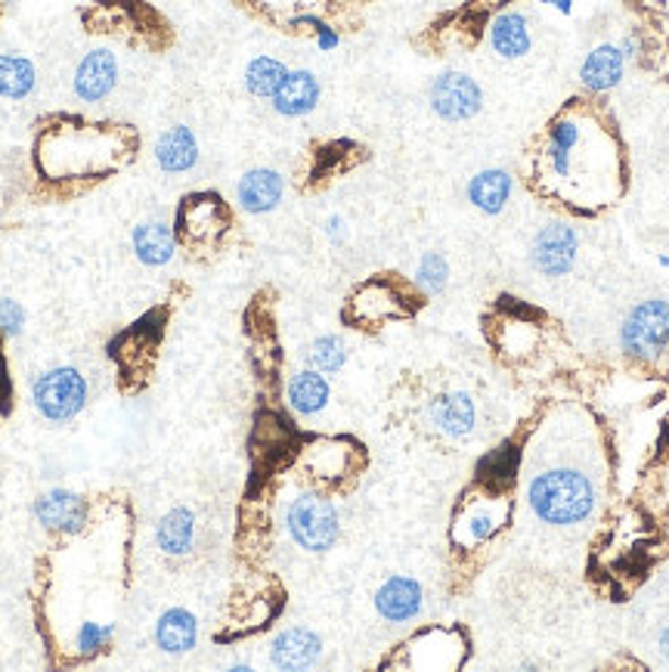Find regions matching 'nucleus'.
<instances>
[{
  "instance_id": "nucleus-28",
  "label": "nucleus",
  "mask_w": 669,
  "mask_h": 672,
  "mask_svg": "<svg viewBox=\"0 0 669 672\" xmlns=\"http://www.w3.org/2000/svg\"><path fill=\"white\" fill-rule=\"evenodd\" d=\"M499 527V514L492 509H474L469 517H465V530H469V542H481L487 536L496 534Z\"/></svg>"
},
{
  "instance_id": "nucleus-23",
  "label": "nucleus",
  "mask_w": 669,
  "mask_h": 672,
  "mask_svg": "<svg viewBox=\"0 0 669 672\" xmlns=\"http://www.w3.org/2000/svg\"><path fill=\"white\" fill-rule=\"evenodd\" d=\"M285 75H289V69L279 60H273V57H257V60L248 62V69H245V87H248V94H255V97L270 99L276 90H279V84L285 81Z\"/></svg>"
},
{
  "instance_id": "nucleus-3",
  "label": "nucleus",
  "mask_w": 669,
  "mask_h": 672,
  "mask_svg": "<svg viewBox=\"0 0 669 672\" xmlns=\"http://www.w3.org/2000/svg\"><path fill=\"white\" fill-rule=\"evenodd\" d=\"M289 534L301 549L307 552H326L338 539V512L334 505L319 493H301L289 505Z\"/></svg>"
},
{
  "instance_id": "nucleus-16",
  "label": "nucleus",
  "mask_w": 669,
  "mask_h": 672,
  "mask_svg": "<svg viewBox=\"0 0 669 672\" xmlns=\"http://www.w3.org/2000/svg\"><path fill=\"white\" fill-rule=\"evenodd\" d=\"M428 416L447 437H465L472 435L477 413L469 394H440L428 406Z\"/></svg>"
},
{
  "instance_id": "nucleus-9",
  "label": "nucleus",
  "mask_w": 669,
  "mask_h": 672,
  "mask_svg": "<svg viewBox=\"0 0 669 672\" xmlns=\"http://www.w3.org/2000/svg\"><path fill=\"white\" fill-rule=\"evenodd\" d=\"M273 109L285 119H301L307 112H314L316 102H319V81H316L314 72L307 69H297V72H289L285 81L279 84L273 97Z\"/></svg>"
},
{
  "instance_id": "nucleus-1",
  "label": "nucleus",
  "mask_w": 669,
  "mask_h": 672,
  "mask_svg": "<svg viewBox=\"0 0 669 672\" xmlns=\"http://www.w3.org/2000/svg\"><path fill=\"white\" fill-rule=\"evenodd\" d=\"M527 499L539 521L555 527H571L586 521L595 509V487L589 477L573 468H551L533 477Z\"/></svg>"
},
{
  "instance_id": "nucleus-7",
  "label": "nucleus",
  "mask_w": 669,
  "mask_h": 672,
  "mask_svg": "<svg viewBox=\"0 0 669 672\" xmlns=\"http://www.w3.org/2000/svg\"><path fill=\"white\" fill-rule=\"evenodd\" d=\"M119 84V60L109 50H94L81 60L75 72V94L84 102H99L106 99Z\"/></svg>"
},
{
  "instance_id": "nucleus-26",
  "label": "nucleus",
  "mask_w": 669,
  "mask_h": 672,
  "mask_svg": "<svg viewBox=\"0 0 669 672\" xmlns=\"http://www.w3.org/2000/svg\"><path fill=\"white\" fill-rule=\"evenodd\" d=\"M447 277H450V267H447L443 255L428 252V255L418 260V273H415V279H418V285H422L428 295H437V292L447 285Z\"/></svg>"
},
{
  "instance_id": "nucleus-29",
  "label": "nucleus",
  "mask_w": 669,
  "mask_h": 672,
  "mask_svg": "<svg viewBox=\"0 0 669 672\" xmlns=\"http://www.w3.org/2000/svg\"><path fill=\"white\" fill-rule=\"evenodd\" d=\"M112 638V626H102V623H84L78 633V651L81 653H97L109 645Z\"/></svg>"
},
{
  "instance_id": "nucleus-25",
  "label": "nucleus",
  "mask_w": 669,
  "mask_h": 672,
  "mask_svg": "<svg viewBox=\"0 0 669 672\" xmlns=\"http://www.w3.org/2000/svg\"><path fill=\"white\" fill-rule=\"evenodd\" d=\"M311 366H314L316 372H323V376H332V372H338L344 363H348V351H344V341L334 335H323L316 338L314 344H311Z\"/></svg>"
},
{
  "instance_id": "nucleus-2",
  "label": "nucleus",
  "mask_w": 669,
  "mask_h": 672,
  "mask_svg": "<svg viewBox=\"0 0 669 672\" xmlns=\"http://www.w3.org/2000/svg\"><path fill=\"white\" fill-rule=\"evenodd\" d=\"M623 351L635 359H657L669 344V301L650 297L630 310L620 329Z\"/></svg>"
},
{
  "instance_id": "nucleus-32",
  "label": "nucleus",
  "mask_w": 669,
  "mask_h": 672,
  "mask_svg": "<svg viewBox=\"0 0 669 672\" xmlns=\"http://www.w3.org/2000/svg\"><path fill=\"white\" fill-rule=\"evenodd\" d=\"M620 53H623L627 60H632V57H638V38H632V35H627V38H623V44H620Z\"/></svg>"
},
{
  "instance_id": "nucleus-13",
  "label": "nucleus",
  "mask_w": 669,
  "mask_h": 672,
  "mask_svg": "<svg viewBox=\"0 0 669 672\" xmlns=\"http://www.w3.org/2000/svg\"><path fill=\"white\" fill-rule=\"evenodd\" d=\"M623 69H627V57L620 53V47L598 44L589 57L583 60L580 81H583V87L592 90V94H608V90H613V87L620 84Z\"/></svg>"
},
{
  "instance_id": "nucleus-22",
  "label": "nucleus",
  "mask_w": 669,
  "mask_h": 672,
  "mask_svg": "<svg viewBox=\"0 0 669 672\" xmlns=\"http://www.w3.org/2000/svg\"><path fill=\"white\" fill-rule=\"evenodd\" d=\"M38 84V72L25 57L0 53V97L25 99Z\"/></svg>"
},
{
  "instance_id": "nucleus-30",
  "label": "nucleus",
  "mask_w": 669,
  "mask_h": 672,
  "mask_svg": "<svg viewBox=\"0 0 669 672\" xmlns=\"http://www.w3.org/2000/svg\"><path fill=\"white\" fill-rule=\"evenodd\" d=\"M25 326V310L16 301L0 297V335H20Z\"/></svg>"
},
{
  "instance_id": "nucleus-10",
  "label": "nucleus",
  "mask_w": 669,
  "mask_h": 672,
  "mask_svg": "<svg viewBox=\"0 0 669 672\" xmlns=\"http://www.w3.org/2000/svg\"><path fill=\"white\" fill-rule=\"evenodd\" d=\"M282 193H285V180H282V174L270 171V168L248 171L245 178L239 180L236 186L239 205H242L248 215H267V211H273L276 205L282 201Z\"/></svg>"
},
{
  "instance_id": "nucleus-19",
  "label": "nucleus",
  "mask_w": 669,
  "mask_h": 672,
  "mask_svg": "<svg viewBox=\"0 0 669 672\" xmlns=\"http://www.w3.org/2000/svg\"><path fill=\"white\" fill-rule=\"evenodd\" d=\"M134 252L146 264V267H165L174 252H178V239H174V230L168 223H139L134 230Z\"/></svg>"
},
{
  "instance_id": "nucleus-35",
  "label": "nucleus",
  "mask_w": 669,
  "mask_h": 672,
  "mask_svg": "<svg viewBox=\"0 0 669 672\" xmlns=\"http://www.w3.org/2000/svg\"><path fill=\"white\" fill-rule=\"evenodd\" d=\"M660 651H664V657L669 660V630L664 635H660Z\"/></svg>"
},
{
  "instance_id": "nucleus-20",
  "label": "nucleus",
  "mask_w": 669,
  "mask_h": 672,
  "mask_svg": "<svg viewBox=\"0 0 669 672\" xmlns=\"http://www.w3.org/2000/svg\"><path fill=\"white\" fill-rule=\"evenodd\" d=\"M285 396H289V406H292L295 413H301V416H316V413L326 410V403H329V381H326L323 372H316V369H304V372L292 376Z\"/></svg>"
},
{
  "instance_id": "nucleus-31",
  "label": "nucleus",
  "mask_w": 669,
  "mask_h": 672,
  "mask_svg": "<svg viewBox=\"0 0 669 672\" xmlns=\"http://www.w3.org/2000/svg\"><path fill=\"white\" fill-rule=\"evenodd\" d=\"M316 47H319V50H334V47H338V35H334L332 28L319 25V28H316Z\"/></svg>"
},
{
  "instance_id": "nucleus-5",
  "label": "nucleus",
  "mask_w": 669,
  "mask_h": 672,
  "mask_svg": "<svg viewBox=\"0 0 669 672\" xmlns=\"http://www.w3.org/2000/svg\"><path fill=\"white\" fill-rule=\"evenodd\" d=\"M484 94L477 81L462 72H443L431 84V109L443 121H469L481 112Z\"/></svg>"
},
{
  "instance_id": "nucleus-14",
  "label": "nucleus",
  "mask_w": 669,
  "mask_h": 672,
  "mask_svg": "<svg viewBox=\"0 0 669 672\" xmlns=\"http://www.w3.org/2000/svg\"><path fill=\"white\" fill-rule=\"evenodd\" d=\"M490 47L502 60H521L531 53V22L521 13H499L490 22Z\"/></svg>"
},
{
  "instance_id": "nucleus-11",
  "label": "nucleus",
  "mask_w": 669,
  "mask_h": 672,
  "mask_svg": "<svg viewBox=\"0 0 669 672\" xmlns=\"http://www.w3.org/2000/svg\"><path fill=\"white\" fill-rule=\"evenodd\" d=\"M323 653V642L319 635L311 630H285L282 635H276L270 660L279 670H311Z\"/></svg>"
},
{
  "instance_id": "nucleus-27",
  "label": "nucleus",
  "mask_w": 669,
  "mask_h": 672,
  "mask_svg": "<svg viewBox=\"0 0 669 672\" xmlns=\"http://www.w3.org/2000/svg\"><path fill=\"white\" fill-rule=\"evenodd\" d=\"M518 468V453L514 450H496L484 462H481V477L484 480H509Z\"/></svg>"
},
{
  "instance_id": "nucleus-4",
  "label": "nucleus",
  "mask_w": 669,
  "mask_h": 672,
  "mask_svg": "<svg viewBox=\"0 0 669 672\" xmlns=\"http://www.w3.org/2000/svg\"><path fill=\"white\" fill-rule=\"evenodd\" d=\"M35 406L44 418L50 421H69L84 410V400H87V384L84 376L72 366H57L50 372L35 381Z\"/></svg>"
},
{
  "instance_id": "nucleus-18",
  "label": "nucleus",
  "mask_w": 669,
  "mask_h": 672,
  "mask_svg": "<svg viewBox=\"0 0 669 672\" xmlns=\"http://www.w3.org/2000/svg\"><path fill=\"white\" fill-rule=\"evenodd\" d=\"M198 638V623L196 616L183 608L161 613L156 626V645L165 653H186L196 648Z\"/></svg>"
},
{
  "instance_id": "nucleus-34",
  "label": "nucleus",
  "mask_w": 669,
  "mask_h": 672,
  "mask_svg": "<svg viewBox=\"0 0 669 672\" xmlns=\"http://www.w3.org/2000/svg\"><path fill=\"white\" fill-rule=\"evenodd\" d=\"M329 236H332V239L344 236V220H341V218H329Z\"/></svg>"
},
{
  "instance_id": "nucleus-8",
  "label": "nucleus",
  "mask_w": 669,
  "mask_h": 672,
  "mask_svg": "<svg viewBox=\"0 0 669 672\" xmlns=\"http://www.w3.org/2000/svg\"><path fill=\"white\" fill-rule=\"evenodd\" d=\"M35 514L47 530H60V534H78L87 521V505L78 493L69 490H50L35 502Z\"/></svg>"
},
{
  "instance_id": "nucleus-12",
  "label": "nucleus",
  "mask_w": 669,
  "mask_h": 672,
  "mask_svg": "<svg viewBox=\"0 0 669 672\" xmlns=\"http://www.w3.org/2000/svg\"><path fill=\"white\" fill-rule=\"evenodd\" d=\"M375 611L391 623H406L422 611V586L410 576H391L375 592Z\"/></svg>"
},
{
  "instance_id": "nucleus-33",
  "label": "nucleus",
  "mask_w": 669,
  "mask_h": 672,
  "mask_svg": "<svg viewBox=\"0 0 669 672\" xmlns=\"http://www.w3.org/2000/svg\"><path fill=\"white\" fill-rule=\"evenodd\" d=\"M539 3L555 7V10H558V13H564V16H571L573 13V0H539Z\"/></svg>"
},
{
  "instance_id": "nucleus-15",
  "label": "nucleus",
  "mask_w": 669,
  "mask_h": 672,
  "mask_svg": "<svg viewBox=\"0 0 669 672\" xmlns=\"http://www.w3.org/2000/svg\"><path fill=\"white\" fill-rule=\"evenodd\" d=\"M156 159L158 164H161V171H168V174H183V171H190V168L198 161L196 134H193L190 127H183V124L171 127V131H165V134L158 137Z\"/></svg>"
},
{
  "instance_id": "nucleus-17",
  "label": "nucleus",
  "mask_w": 669,
  "mask_h": 672,
  "mask_svg": "<svg viewBox=\"0 0 669 672\" xmlns=\"http://www.w3.org/2000/svg\"><path fill=\"white\" fill-rule=\"evenodd\" d=\"M512 198V174L502 168H487L469 183V201L484 215H499Z\"/></svg>"
},
{
  "instance_id": "nucleus-21",
  "label": "nucleus",
  "mask_w": 669,
  "mask_h": 672,
  "mask_svg": "<svg viewBox=\"0 0 669 672\" xmlns=\"http://www.w3.org/2000/svg\"><path fill=\"white\" fill-rule=\"evenodd\" d=\"M158 549L168 554H186L196 539V517L190 509H174L158 521Z\"/></svg>"
},
{
  "instance_id": "nucleus-24",
  "label": "nucleus",
  "mask_w": 669,
  "mask_h": 672,
  "mask_svg": "<svg viewBox=\"0 0 669 672\" xmlns=\"http://www.w3.org/2000/svg\"><path fill=\"white\" fill-rule=\"evenodd\" d=\"M576 139H580L576 121L571 119L555 121V127H551L549 134V161L551 171H555L558 178H568V174H571V152L573 146H576Z\"/></svg>"
},
{
  "instance_id": "nucleus-6",
  "label": "nucleus",
  "mask_w": 669,
  "mask_h": 672,
  "mask_svg": "<svg viewBox=\"0 0 669 672\" xmlns=\"http://www.w3.org/2000/svg\"><path fill=\"white\" fill-rule=\"evenodd\" d=\"M580 236L568 223H546L533 239L531 260L543 277H564L576 264Z\"/></svg>"
}]
</instances>
